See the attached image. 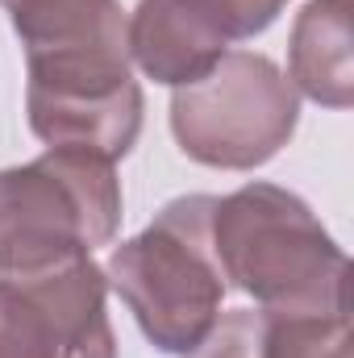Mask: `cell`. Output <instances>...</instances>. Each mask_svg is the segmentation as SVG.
<instances>
[{
    "label": "cell",
    "instance_id": "obj_1",
    "mask_svg": "<svg viewBox=\"0 0 354 358\" xmlns=\"http://www.w3.org/2000/svg\"><path fill=\"white\" fill-rule=\"evenodd\" d=\"M213 255L225 283L246 292L259 313H346L351 259L317 213L279 183H242L213 200Z\"/></svg>",
    "mask_w": 354,
    "mask_h": 358
},
{
    "label": "cell",
    "instance_id": "obj_2",
    "mask_svg": "<svg viewBox=\"0 0 354 358\" xmlns=\"http://www.w3.org/2000/svg\"><path fill=\"white\" fill-rule=\"evenodd\" d=\"M213 200L179 196L129 242L113 246L104 279L163 355H192L221 317L225 275L213 255Z\"/></svg>",
    "mask_w": 354,
    "mask_h": 358
},
{
    "label": "cell",
    "instance_id": "obj_3",
    "mask_svg": "<svg viewBox=\"0 0 354 358\" xmlns=\"http://www.w3.org/2000/svg\"><path fill=\"white\" fill-rule=\"evenodd\" d=\"M121 225V179L108 159L46 146L0 171V275H38L108 246Z\"/></svg>",
    "mask_w": 354,
    "mask_h": 358
},
{
    "label": "cell",
    "instance_id": "obj_4",
    "mask_svg": "<svg viewBox=\"0 0 354 358\" xmlns=\"http://www.w3.org/2000/svg\"><path fill=\"white\" fill-rule=\"evenodd\" d=\"M300 125L292 80L255 50H225L221 63L171 96L179 150L217 171H255L271 163Z\"/></svg>",
    "mask_w": 354,
    "mask_h": 358
},
{
    "label": "cell",
    "instance_id": "obj_5",
    "mask_svg": "<svg viewBox=\"0 0 354 358\" xmlns=\"http://www.w3.org/2000/svg\"><path fill=\"white\" fill-rule=\"evenodd\" d=\"M25 113L34 138L46 146L88 150L108 163L125 159L142 134V88L129 59H67L25 63Z\"/></svg>",
    "mask_w": 354,
    "mask_h": 358
},
{
    "label": "cell",
    "instance_id": "obj_6",
    "mask_svg": "<svg viewBox=\"0 0 354 358\" xmlns=\"http://www.w3.org/2000/svg\"><path fill=\"white\" fill-rule=\"evenodd\" d=\"M108 279L84 255L38 275H0V358H117Z\"/></svg>",
    "mask_w": 354,
    "mask_h": 358
},
{
    "label": "cell",
    "instance_id": "obj_7",
    "mask_svg": "<svg viewBox=\"0 0 354 358\" xmlns=\"http://www.w3.org/2000/svg\"><path fill=\"white\" fill-rule=\"evenodd\" d=\"M125 46L142 76L167 88L204 80L229 50L225 34L196 0H138L125 21Z\"/></svg>",
    "mask_w": 354,
    "mask_h": 358
},
{
    "label": "cell",
    "instance_id": "obj_8",
    "mask_svg": "<svg viewBox=\"0 0 354 358\" xmlns=\"http://www.w3.org/2000/svg\"><path fill=\"white\" fill-rule=\"evenodd\" d=\"M0 8L25 46V63L129 59L117 0H0Z\"/></svg>",
    "mask_w": 354,
    "mask_h": 358
},
{
    "label": "cell",
    "instance_id": "obj_9",
    "mask_svg": "<svg viewBox=\"0 0 354 358\" xmlns=\"http://www.w3.org/2000/svg\"><path fill=\"white\" fill-rule=\"evenodd\" d=\"M354 0H309L292 21L288 80L321 108L354 104Z\"/></svg>",
    "mask_w": 354,
    "mask_h": 358
},
{
    "label": "cell",
    "instance_id": "obj_10",
    "mask_svg": "<svg viewBox=\"0 0 354 358\" xmlns=\"http://www.w3.org/2000/svg\"><path fill=\"white\" fill-rule=\"evenodd\" d=\"M263 358H351V308L267 317Z\"/></svg>",
    "mask_w": 354,
    "mask_h": 358
},
{
    "label": "cell",
    "instance_id": "obj_11",
    "mask_svg": "<svg viewBox=\"0 0 354 358\" xmlns=\"http://www.w3.org/2000/svg\"><path fill=\"white\" fill-rule=\"evenodd\" d=\"M263 321L267 317L255 308L221 313L204 342L183 358H263Z\"/></svg>",
    "mask_w": 354,
    "mask_h": 358
},
{
    "label": "cell",
    "instance_id": "obj_12",
    "mask_svg": "<svg viewBox=\"0 0 354 358\" xmlns=\"http://www.w3.org/2000/svg\"><path fill=\"white\" fill-rule=\"evenodd\" d=\"M196 4L217 21L225 42H246V38L263 34L288 8V0H196Z\"/></svg>",
    "mask_w": 354,
    "mask_h": 358
}]
</instances>
